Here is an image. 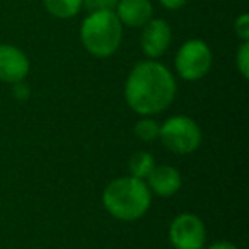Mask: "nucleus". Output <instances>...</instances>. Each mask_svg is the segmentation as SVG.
Segmentation results:
<instances>
[{
	"label": "nucleus",
	"mask_w": 249,
	"mask_h": 249,
	"mask_svg": "<svg viewBox=\"0 0 249 249\" xmlns=\"http://www.w3.org/2000/svg\"><path fill=\"white\" fill-rule=\"evenodd\" d=\"M176 79L166 65L156 60L137 63L124 84V99L130 109L140 116H154L173 104Z\"/></svg>",
	"instance_id": "obj_1"
},
{
	"label": "nucleus",
	"mask_w": 249,
	"mask_h": 249,
	"mask_svg": "<svg viewBox=\"0 0 249 249\" xmlns=\"http://www.w3.org/2000/svg\"><path fill=\"white\" fill-rule=\"evenodd\" d=\"M152 203V193L143 179L121 176L113 179L103 191V205L118 220L133 222L142 218Z\"/></svg>",
	"instance_id": "obj_2"
},
{
	"label": "nucleus",
	"mask_w": 249,
	"mask_h": 249,
	"mask_svg": "<svg viewBox=\"0 0 249 249\" xmlns=\"http://www.w3.org/2000/svg\"><path fill=\"white\" fill-rule=\"evenodd\" d=\"M123 24L114 11L90 12L80 26V41L84 48L97 58H107L120 48Z\"/></svg>",
	"instance_id": "obj_3"
},
{
	"label": "nucleus",
	"mask_w": 249,
	"mask_h": 249,
	"mask_svg": "<svg viewBox=\"0 0 249 249\" xmlns=\"http://www.w3.org/2000/svg\"><path fill=\"white\" fill-rule=\"evenodd\" d=\"M159 140L169 152L178 156H190L201 145V130L190 116H171L160 124Z\"/></svg>",
	"instance_id": "obj_4"
},
{
	"label": "nucleus",
	"mask_w": 249,
	"mask_h": 249,
	"mask_svg": "<svg viewBox=\"0 0 249 249\" xmlns=\"http://www.w3.org/2000/svg\"><path fill=\"white\" fill-rule=\"evenodd\" d=\"M212 62H213V56H212L210 46L201 39L186 41L178 50L176 58H174L178 75L188 82L203 79L210 72Z\"/></svg>",
	"instance_id": "obj_5"
},
{
	"label": "nucleus",
	"mask_w": 249,
	"mask_h": 249,
	"mask_svg": "<svg viewBox=\"0 0 249 249\" xmlns=\"http://www.w3.org/2000/svg\"><path fill=\"white\" fill-rule=\"evenodd\" d=\"M169 241L174 249H203L207 227L195 213H179L169 225Z\"/></svg>",
	"instance_id": "obj_6"
},
{
	"label": "nucleus",
	"mask_w": 249,
	"mask_h": 249,
	"mask_svg": "<svg viewBox=\"0 0 249 249\" xmlns=\"http://www.w3.org/2000/svg\"><path fill=\"white\" fill-rule=\"evenodd\" d=\"M31 63L26 53L12 45H0V80L5 84H18L28 77Z\"/></svg>",
	"instance_id": "obj_7"
},
{
	"label": "nucleus",
	"mask_w": 249,
	"mask_h": 249,
	"mask_svg": "<svg viewBox=\"0 0 249 249\" xmlns=\"http://www.w3.org/2000/svg\"><path fill=\"white\" fill-rule=\"evenodd\" d=\"M171 39H173V33H171L169 24L164 19H150L143 26L140 45H142L145 56H149L150 60H156L167 52Z\"/></svg>",
	"instance_id": "obj_8"
},
{
	"label": "nucleus",
	"mask_w": 249,
	"mask_h": 249,
	"mask_svg": "<svg viewBox=\"0 0 249 249\" xmlns=\"http://www.w3.org/2000/svg\"><path fill=\"white\" fill-rule=\"evenodd\" d=\"M150 193L160 198H171L181 190L183 186V178L179 171L173 166H157L145 179Z\"/></svg>",
	"instance_id": "obj_9"
},
{
	"label": "nucleus",
	"mask_w": 249,
	"mask_h": 249,
	"mask_svg": "<svg viewBox=\"0 0 249 249\" xmlns=\"http://www.w3.org/2000/svg\"><path fill=\"white\" fill-rule=\"evenodd\" d=\"M114 14L128 28H143L152 19L154 7L149 0H120Z\"/></svg>",
	"instance_id": "obj_10"
},
{
	"label": "nucleus",
	"mask_w": 249,
	"mask_h": 249,
	"mask_svg": "<svg viewBox=\"0 0 249 249\" xmlns=\"http://www.w3.org/2000/svg\"><path fill=\"white\" fill-rule=\"evenodd\" d=\"M128 167H130V176L145 181L147 176H149L154 167H156V160H154V157L150 156L149 152H145V150H137V152L130 157Z\"/></svg>",
	"instance_id": "obj_11"
},
{
	"label": "nucleus",
	"mask_w": 249,
	"mask_h": 249,
	"mask_svg": "<svg viewBox=\"0 0 249 249\" xmlns=\"http://www.w3.org/2000/svg\"><path fill=\"white\" fill-rule=\"evenodd\" d=\"M46 11L58 19H69L79 14L82 0H43Z\"/></svg>",
	"instance_id": "obj_12"
},
{
	"label": "nucleus",
	"mask_w": 249,
	"mask_h": 249,
	"mask_svg": "<svg viewBox=\"0 0 249 249\" xmlns=\"http://www.w3.org/2000/svg\"><path fill=\"white\" fill-rule=\"evenodd\" d=\"M159 130L160 124L152 116H142L133 126L135 137L142 142H154L156 139H159Z\"/></svg>",
	"instance_id": "obj_13"
},
{
	"label": "nucleus",
	"mask_w": 249,
	"mask_h": 249,
	"mask_svg": "<svg viewBox=\"0 0 249 249\" xmlns=\"http://www.w3.org/2000/svg\"><path fill=\"white\" fill-rule=\"evenodd\" d=\"M235 63H237L239 73H241L244 79L249 77V43L242 41V45L239 46V52L235 55Z\"/></svg>",
	"instance_id": "obj_14"
},
{
	"label": "nucleus",
	"mask_w": 249,
	"mask_h": 249,
	"mask_svg": "<svg viewBox=\"0 0 249 249\" xmlns=\"http://www.w3.org/2000/svg\"><path fill=\"white\" fill-rule=\"evenodd\" d=\"M120 0H82V5H86V9L89 12H97V11H114Z\"/></svg>",
	"instance_id": "obj_15"
},
{
	"label": "nucleus",
	"mask_w": 249,
	"mask_h": 249,
	"mask_svg": "<svg viewBox=\"0 0 249 249\" xmlns=\"http://www.w3.org/2000/svg\"><path fill=\"white\" fill-rule=\"evenodd\" d=\"M235 35L242 39V41H248L249 39V16L248 14H241L235 19Z\"/></svg>",
	"instance_id": "obj_16"
},
{
	"label": "nucleus",
	"mask_w": 249,
	"mask_h": 249,
	"mask_svg": "<svg viewBox=\"0 0 249 249\" xmlns=\"http://www.w3.org/2000/svg\"><path fill=\"white\" fill-rule=\"evenodd\" d=\"M159 2L169 11H178V9H181L186 4V0H159Z\"/></svg>",
	"instance_id": "obj_17"
},
{
	"label": "nucleus",
	"mask_w": 249,
	"mask_h": 249,
	"mask_svg": "<svg viewBox=\"0 0 249 249\" xmlns=\"http://www.w3.org/2000/svg\"><path fill=\"white\" fill-rule=\"evenodd\" d=\"M28 94H29V90H28V87H26L24 84H22V82L14 84V96L18 97V99L24 101L26 97H28Z\"/></svg>",
	"instance_id": "obj_18"
},
{
	"label": "nucleus",
	"mask_w": 249,
	"mask_h": 249,
	"mask_svg": "<svg viewBox=\"0 0 249 249\" xmlns=\"http://www.w3.org/2000/svg\"><path fill=\"white\" fill-rule=\"evenodd\" d=\"M203 249H239V248L229 241H218V242H213V244H210L208 248H203Z\"/></svg>",
	"instance_id": "obj_19"
}]
</instances>
